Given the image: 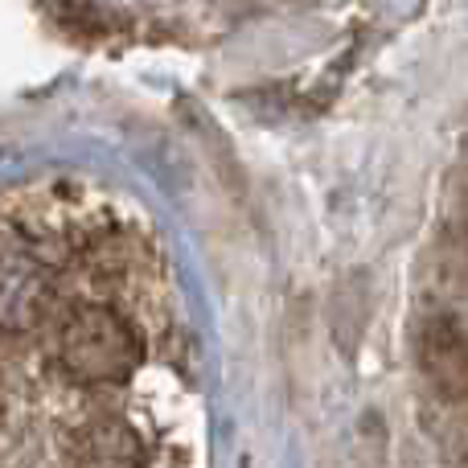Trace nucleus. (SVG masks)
I'll return each mask as SVG.
<instances>
[{"instance_id":"1","label":"nucleus","mask_w":468,"mask_h":468,"mask_svg":"<svg viewBox=\"0 0 468 468\" xmlns=\"http://www.w3.org/2000/svg\"><path fill=\"white\" fill-rule=\"evenodd\" d=\"M140 337L115 308L82 304L62 321L58 362L74 382H128L140 366Z\"/></svg>"},{"instance_id":"2","label":"nucleus","mask_w":468,"mask_h":468,"mask_svg":"<svg viewBox=\"0 0 468 468\" xmlns=\"http://www.w3.org/2000/svg\"><path fill=\"white\" fill-rule=\"evenodd\" d=\"M415 357H420L423 378L431 382V390L444 403H464L468 399V333L456 316L431 313L420 324Z\"/></svg>"},{"instance_id":"3","label":"nucleus","mask_w":468,"mask_h":468,"mask_svg":"<svg viewBox=\"0 0 468 468\" xmlns=\"http://www.w3.org/2000/svg\"><path fill=\"white\" fill-rule=\"evenodd\" d=\"M49 300V275L29 247L0 239V333L29 329Z\"/></svg>"},{"instance_id":"4","label":"nucleus","mask_w":468,"mask_h":468,"mask_svg":"<svg viewBox=\"0 0 468 468\" xmlns=\"http://www.w3.org/2000/svg\"><path fill=\"white\" fill-rule=\"evenodd\" d=\"M74 468H144V440L123 420H99L82 431Z\"/></svg>"},{"instance_id":"5","label":"nucleus","mask_w":468,"mask_h":468,"mask_svg":"<svg viewBox=\"0 0 468 468\" xmlns=\"http://www.w3.org/2000/svg\"><path fill=\"white\" fill-rule=\"evenodd\" d=\"M444 271L456 275L461 283H468V227L452 230V239H448V250H444Z\"/></svg>"}]
</instances>
